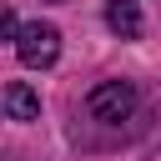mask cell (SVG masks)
I'll return each instance as SVG.
<instances>
[{
	"label": "cell",
	"instance_id": "cell-3",
	"mask_svg": "<svg viewBox=\"0 0 161 161\" xmlns=\"http://www.w3.org/2000/svg\"><path fill=\"white\" fill-rule=\"evenodd\" d=\"M106 25H111L121 40H136V35H141V10H136V0H111V5H106Z\"/></svg>",
	"mask_w": 161,
	"mask_h": 161
},
{
	"label": "cell",
	"instance_id": "cell-2",
	"mask_svg": "<svg viewBox=\"0 0 161 161\" xmlns=\"http://www.w3.org/2000/svg\"><path fill=\"white\" fill-rule=\"evenodd\" d=\"M15 50H20V60H25V65H40V70H45V65H55V55H60V30L35 20V25H25V30H20Z\"/></svg>",
	"mask_w": 161,
	"mask_h": 161
},
{
	"label": "cell",
	"instance_id": "cell-4",
	"mask_svg": "<svg viewBox=\"0 0 161 161\" xmlns=\"http://www.w3.org/2000/svg\"><path fill=\"white\" fill-rule=\"evenodd\" d=\"M5 111H10V121H35L40 116V96L25 80H10L5 86Z\"/></svg>",
	"mask_w": 161,
	"mask_h": 161
},
{
	"label": "cell",
	"instance_id": "cell-1",
	"mask_svg": "<svg viewBox=\"0 0 161 161\" xmlns=\"http://www.w3.org/2000/svg\"><path fill=\"white\" fill-rule=\"evenodd\" d=\"M86 111L96 116V121H126L131 111H136V86L131 80H106V86H96L91 96H86Z\"/></svg>",
	"mask_w": 161,
	"mask_h": 161
}]
</instances>
